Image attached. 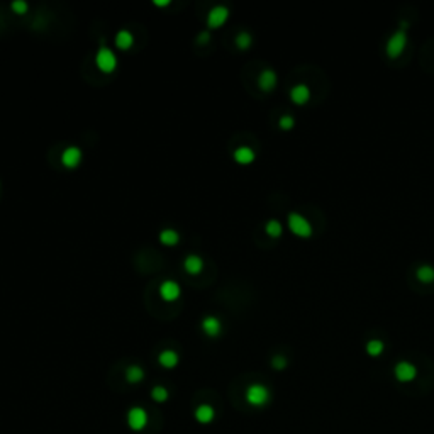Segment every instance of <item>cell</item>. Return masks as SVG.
Masks as SVG:
<instances>
[{
  "instance_id": "obj_1",
  "label": "cell",
  "mask_w": 434,
  "mask_h": 434,
  "mask_svg": "<svg viewBox=\"0 0 434 434\" xmlns=\"http://www.w3.org/2000/svg\"><path fill=\"white\" fill-rule=\"evenodd\" d=\"M407 29H409V22L402 21L400 27L388 38L387 41V54L390 58H397L402 54V51L407 46Z\"/></svg>"
},
{
  "instance_id": "obj_2",
  "label": "cell",
  "mask_w": 434,
  "mask_h": 434,
  "mask_svg": "<svg viewBox=\"0 0 434 434\" xmlns=\"http://www.w3.org/2000/svg\"><path fill=\"white\" fill-rule=\"evenodd\" d=\"M246 402L253 407H263L270 402V390L261 384H251L246 388Z\"/></svg>"
},
{
  "instance_id": "obj_3",
  "label": "cell",
  "mask_w": 434,
  "mask_h": 434,
  "mask_svg": "<svg viewBox=\"0 0 434 434\" xmlns=\"http://www.w3.org/2000/svg\"><path fill=\"white\" fill-rule=\"evenodd\" d=\"M95 63H97L98 70L104 73H112L117 66V56L110 48L107 46H100L95 54Z\"/></svg>"
},
{
  "instance_id": "obj_4",
  "label": "cell",
  "mask_w": 434,
  "mask_h": 434,
  "mask_svg": "<svg viewBox=\"0 0 434 434\" xmlns=\"http://www.w3.org/2000/svg\"><path fill=\"white\" fill-rule=\"evenodd\" d=\"M287 220H289L290 231H292L293 234H297V236L307 238L312 234L311 222L307 220V217H304L302 214H299V212H290L289 217H287Z\"/></svg>"
},
{
  "instance_id": "obj_5",
  "label": "cell",
  "mask_w": 434,
  "mask_h": 434,
  "mask_svg": "<svg viewBox=\"0 0 434 434\" xmlns=\"http://www.w3.org/2000/svg\"><path fill=\"white\" fill-rule=\"evenodd\" d=\"M127 426H129V429H132V431H143V429L148 426V412H146V409H143V407H131L129 410H127Z\"/></svg>"
},
{
  "instance_id": "obj_6",
  "label": "cell",
  "mask_w": 434,
  "mask_h": 434,
  "mask_svg": "<svg viewBox=\"0 0 434 434\" xmlns=\"http://www.w3.org/2000/svg\"><path fill=\"white\" fill-rule=\"evenodd\" d=\"M393 375L399 382L402 384H407V382H412L415 377H417V368H415L414 363L407 362V360H402L399 362L395 366H393Z\"/></svg>"
},
{
  "instance_id": "obj_7",
  "label": "cell",
  "mask_w": 434,
  "mask_h": 434,
  "mask_svg": "<svg viewBox=\"0 0 434 434\" xmlns=\"http://www.w3.org/2000/svg\"><path fill=\"white\" fill-rule=\"evenodd\" d=\"M227 17H229V9L224 5H216L207 14V25L211 29H216L219 25H222L227 21Z\"/></svg>"
},
{
  "instance_id": "obj_8",
  "label": "cell",
  "mask_w": 434,
  "mask_h": 434,
  "mask_svg": "<svg viewBox=\"0 0 434 434\" xmlns=\"http://www.w3.org/2000/svg\"><path fill=\"white\" fill-rule=\"evenodd\" d=\"M180 293H182V289H180V285L175 280H165L160 285V295L167 302H175L180 297Z\"/></svg>"
},
{
  "instance_id": "obj_9",
  "label": "cell",
  "mask_w": 434,
  "mask_h": 434,
  "mask_svg": "<svg viewBox=\"0 0 434 434\" xmlns=\"http://www.w3.org/2000/svg\"><path fill=\"white\" fill-rule=\"evenodd\" d=\"M82 149L78 146H68L63 153H61V163L66 168H76L82 161Z\"/></svg>"
},
{
  "instance_id": "obj_10",
  "label": "cell",
  "mask_w": 434,
  "mask_h": 434,
  "mask_svg": "<svg viewBox=\"0 0 434 434\" xmlns=\"http://www.w3.org/2000/svg\"><path fill=\"white\" fill-rule=\"evenodd\" d=\"M277 82H278L277 73H275L273 70H270V68L263 70V72L260 73V76H258V85L263 92L273 90L275 85H277Z\"/></svg>"
},
{
  "instance_id": "obj_11",
  "label": "cell",
  "mask_w": 434,
  "mask_h": 434,
  "mask_svg": "<svg viewBox=\"0 0 434 434\" xmlns=\"http://www.w3.org/2000/svg\"><path fill=\"white\" fill-rule=\"evenodd\" d=\"M290 98H292L295 104H305V102L311 98V88L305 83H297L290 88Z\"/></svg>"
},
{
  "instance_id": "obj_12",
  "label": "cell",
  "mask_w": 434,
  "mask_h": 434,
  "mask_svg": "<svg viewBox=\"0 0 434 434\" xmlns=\"http://www.w3.org/2000/svg\"><path fill=\"white\" fill-rule=\"evenodd\" d=\"M220 329H222V324H220V321L216 315H207V317H204V321H202V331H204L209 338H216L217 334H220Z\"/></svg>"
},
{
  "instance_id": "obj_13",
  "label": "cell",
  "mask_w": 434,
  "mask_h": 434,
  "mask_svg": "<svg viewBox=\"0 0 434 434\" xmlns=\"http://www.w3.org/2000/svg\"><path fill=\"white\" fill-rule=\"evenodd\" d=\"M195 419L200 424H209V422L214 421L216 417V409L212 406H209V404H202V406H198L195 409Z\"/></svg>"
},
{
  "instance_id": "obj_14",
  "label": "cell",
  "mask_w": 434,
  "mask_h": 434,
  "mask_svg": "<svg viewBox=\"0 0 434 434\" xmlns=\"http://www.w3.org/2000/svg\"><path fill=\"white\" fill-rule=\"evenodd\" d=\"M256 158V153L253 148H249V146H239V148L234 149V160L238 161V163L241 165H249L253 163Z\"/></svg>"
},
{
  "instance_id": "obj_15",
  "label": "cell",
  "mask_w": 434,
  "mask_h": 434,
  "mask_svg": "<svg viewBox=\"0 0 434 434\" xmlns=\"http://www.w3.org/2000/svg\"><path fill=\"white\" fill-rule=\"evenodd\" d=\"M158 362H160V365L163 366V368H175L180 362L178 353H176L175 349H165V351H161L160 356H158Z\"/></svg>"
},
{
  "instance_id": "obj_16",
  "label": "cell",
  "mask_w": 434,
  "mask_h": 434,
  "mask_svg": "<svg viewBox=\"0 0 434 434\" xmlns=\"http://www.w3.org/2000/svg\"><path fill=\"white\" fill-rule=\"evenodd\" d=\"M183 268L189 271L190 275H198L204 268V260L198 255H189L183 261Z\"/></svg>"
},
{
  "instance_id": "obj_17",
  "label": "cell",
  "mask_w": 434,
  "mask_h": 434,
  "mask_svg": "<svg viewBox=\"0 0 434 434\" xmlns=\"http://www.w3.org/2000/svg\"><path fill=\"white\" fill-rule=\"evenodd\" d=\"M132 44H134V36H132L131 31L121 29L116 34V46L119 49H129V48H132Z\"/></svg>"
},
{
  "instance_id": "obj_18",
  "label": "cell",
  "mask_w": 434,
  "mask_h": 434,
  "mask_svg": "<svg viewBox=\"0 0 434 434\" xmlns=\"http://www.w3.org/2000/svg\"><path fill=\"white\" fill-rule=\"evenodd\" d=\"M145 378V370L139 365H131L126 368V380L129 384H139Z\"/></svg>"
},
{
  "instance_id": "obj_19",
  "label": "cell",
  "mask_w": 434,
  "mask_h": 434,
  "mask_svg": "<svg viewBox=\"0 0 434 434\" xmlns=\"http://www.w3.org/2000/svg\"><path fill=\"white\" fill-rule=\"evenodd\" d=\"M160 241L163 242V244H167V246H175L176 242L180 241L178 231L171 229V227H167V229H163L160 233Z\"/></svg>"
},
{
  "instance_id": "obj_20",
  "label": "cell",
  "mask_w": 434,
  "mask_h": 434,
  "mask_svg": "<svg viewBox=\"0 0 434 434\" xmlns=\"http://www.w3.org/2000/svg\"><path fill=\"white\" fill-rule=\"evenodd\" d=\"M415 277L424 283L434 282V266H431V265H421L417 268V271H415Z\"/></svg>"
},
{
  "instance_id": "obj_21",
  "label": "cell",
  "mask_w": 434,
  "mask_h": 434,
  "mask_svg": "<svg viewBox=\"0 0 434 434\" xmlns=\"http://www.w3.org/2000/svg\"><path fill=\"white\" fill-rule=\"evenodd\" d=\"M385 349V344L382 339H370L368 343H366V353H368L370 356H380L382 353H384Z\"/></svg>"
},
{
  "instance_id": "obj_22",
  "label": "cell",
  "mask_w": 434,
  "mask_h": 434,
  "mask_svg": "<svg viewBox=\"0 0 434 434\" xmlns=\"http://www.w3.org/2000/svg\"><path fill=\"white\" fill-rule=\"evenodd\" d=\"M168 397H170V392L167 390V387H163V385H156V387H153L151 399L154 400V402L163 404V402H167V400H168Z\"/></svg>"
},
{
  "instance_id": "obj_23",
  "label": "cell",
  "mask_w": 434,
  "mask_h": 434,
  "mask_svg": "<svg viewBox=\"0 0 434 434\" xmlns=\"http://www.w3.org/2000/svg\"><path fill=\"white\" fill-rule=\"evenodd\" d=\"M265 231H266L268 236L278 238L282 234V231H283L282 222H280V220H277V219H270L266 222V226H265Z\"/></svg>"
},
{
  "instance_id": "obj_24",
  "label": "cell",
  "mask_w": 434,
  "mask_h": 434,
  "mask_svg": "<svg viewBox=\"0 0 434 434\" xmlns=\"http://www.w3.org/2000/svg\"><path fill=\"white\" fill-rule=\"evenodd\" d=\"M251 43H253V36L249 34V32L242 31L236 36V46L239 49H248V48L251 46Z\"/></svg>"
},
{
  "instance_id": "obj_25",
  "label": "cell",
  "mask_w": 434,
  "mask_h": 434,
  "mask_svg": "<svg viewBox=\"0 0 434 434\" xmlns=\"http://www.w3.org/2000/svg\"><path fill=\"white\" fill-rule=\"evenodd\" d=\"M293 124H295V119H293V116H290V114L282 116L280 121H278V126H280L282 129H290V127H293Z\"/></svg>"
},
{
  "instance_id": "obj_26",
  "label": "cell",
  "mask_w": 434,
  "mask_h": 434,
  "mask_svg": "<svg viewBox=\"0 0 434 434\" xmlns=\"http://www.w3.org/2000/svg\"><path fill=\"white\" fill-rule=\"evenodd\" d=\"M27 9H29V5H27V2H25V0H14L12 2V10L16 14H25L27 12Z\"/></svg>"
},
{
  "instance_id": "obj_27",
  "label": "cell",
  "mask_w": 434,
  "mask_h": 434,
  "mask_svg": "<svg viewBox=\"0 0 434 434\" xmlns=\"http://www.w3.org/2000/svg\"><path fill=\"white\" fill-rule=\"evenodd\" d=\"M271 366H273L275 370H283L287 366V358L282 355L273 356V360H271Z\"/></svg>"
},
{
  "instance_id": "obj_28",
  "label": "cell",
  "mask_w": 434,
  "mask_h": 434,
  "mask_svg": "<svg viewBox=\"0 0 434 434\" xmlns=\"http://www.w3.org/2000/svg\"><path fill=\"white\" fill-rule=\"evenodd\" d=\"M209 41H211V34H209L207 31H205V32H200V34L197 36V43H198V44H207Z\"/></svg>"
},
{
  "instance_id": "obj_29",
  "label": "cell",
  "mask_w": 434,
  "mask_h": 434,
  "mask_svg": "<svg viewBox=\"0 0 434 434\" xmlns=\"http://www.w3.org/2000/svg\"><path fill=\"white\" fill-rule=\"evenodd\" d=\"M170 3V0H154V5H168Z\"/></svg>"
}]
</instances>
